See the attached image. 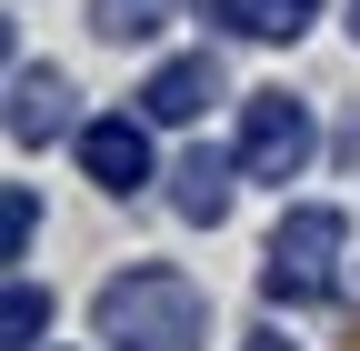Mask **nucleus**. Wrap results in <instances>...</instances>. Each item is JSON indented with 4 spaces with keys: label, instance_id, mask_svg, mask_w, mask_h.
I'll list each match as a JSON object with an SVG mask.
<instances>
[{
    "label": "nucleus",
    "instance_id": "f257e3e1",
    "mask_svg": "<svg viewBox=\"0 0 360 351\" xmlns=\"http://www.w3.org/2000/svg\"><path fill=\"white\" fill-rule=\"evenodd\" d=\"M90 321H101L110 351H200V341H210V301H200L191 271L141 261V271H110V281H101Z\"/></svg>",
    "mask_w": 360,
    "mask_h": 351
},
{
    "label": "nucleus",
    "instance_id": "f03ea898",
    "mask_svg": "<svg viewBox=\"0 0 360 351\" xmlns=\"http://www.w3.org/2000/svg\"><path fill=\"white\" fill-rule=\"evenodd\" d=\"M340 251H350V211L330 201H300L281 231H270V261H260V291L290 301V312H310V301H330L340 281Z\"/></svg>",
    "mask_w": 360,
    "mask_h": 351
},
{
    "label": "nucleus",
    "instance_id": "7ed1b4c3",
    "mask_svg": "<svg viewBox=\"0 0 360 351\" xmlns=\"http://www.w3.org/2000/svg\"><path fill=\"white\" fill-rule=\"evenodd\" d=\"M231 151H240V181H300L310 151H321V121H310V101H290V91H250Z\"/></svg>",
    "mask_w": 360,
    "mask_h": 351
},
{
    "label": "nucleus",
    "instance_id": "20e7f679",
    "mask_svg": "<svg viewBox=\"0 0 360 351\" xmlns=\"http://www.w3.org/2000/svg\"><path fill=\"white\" fill-rule=\"evenodd\" d=\"M80 171H90V181H101V191H141L150 181V130L141 121H130V111H110V121H80Z\"/></svg>",
    "mask_w": 360,
    "mask_h": 351
},
{
    "label": "nucleus",
    "instance_id": "39448f33",
    "mask_svg": "<svg viewBox=\"0 0 360 351\" xmlns=\"http://www.w3.org/2000/svg\"><path fill=\"white\" fill-rule=\"evenodd\" d=\"M70 101H80V91H70L60 70H11V141H20V151H40V141H60V130L80 121Z\"/></svg>",
    "mask_w": 360,
    "mask_h": 351
},
{
    "label": "nucleus",
    "instance_id": "423d86ee",
    "mask_svg": "<svg viewBox=\"0 0 360 351\" xmlns=\"http://www.w3.org/2000/svg\"><path fill=\"white\" fill-rule=\"evenodd\" d=\"M210 101H220V61H210V51H180V61H160V70L141 80V111H150V121H200Z\"/></svg>",
    "mask_w": 360,
    "mask_h": 351
},
{
    "label": "nucleus",
    "instance_id": "0eeeda50",
    "mask_svg": "<svg viewBox=\"0 0 360 351\" xmlns=\"http://www.w3.org/2000/svg\"><path fill=\"white\" fill-rule=\"evenodd\" d=\"M231 191H240V151H231V161H220V151H191V161L170 171V211H180V221H200V231L231 221Z\"/></svg>",
    "mask_w": 360,
    "mask_h": 351
},
{
    "label": "nucleus",
    "instance_id": "6e6552de",
    "mask_svg": "<svg viewBox=\"0 0 360 351\" xmlns=\"http://www.w3.org/2000/svg\"><path fill=\"white\" fill-rule=\"evenodd\" d=\"M310 11H321V0H200V20L240 30V40H300Z\"/></svg>",
    "mask_w": 360,
    "mask_h": 351
},
{
    "label": "nucleus",
    "instance_id": "1a4fd4ad",
    "mask_svg": "<svg viewBox=\"0 0 360 351\" xmlns=\"http://www.w3.org/2000/svg\"><path fill=\"white\" fill-rule=\"evenodd\" d=\"M40 341H51V291L11 281V301H0V351H40Z\"/></svg>",
    "mask_w": 360,
    "mask_h": 351
},
{
    "label": "nucleus",
    "instance_id": "9d476101",
    "mask_svg": "<svg viewBox=\"0 0 360 351\" xmlns=\"http://www.w3.org/2000/svg\"><path fill=\"white\" fill-rule=\"evenodd\" d=\"M90 20H101L110 40H150V30L170 20V0H90Z\"/></svg>",
    "mask_w": 360,
    "mask_h": 351
},
{
    "label": "nucleus",
    "instance_id": "9b49d317",
    "mask_svg": "<svg viewBox=\"0 0 360 351\" xmlns=\"http://www.w3.org/2000/svg\"><path fill=\"white\" fill-rule=\"evenodd\" d=\"M30 241H40V201H30V191H11V201H0V251L30 261Z\"/></svg>",
    "mask_w": 360,
    "mask_h": 351
},
{
    "label": "nucleus",
    "instance_id": "f8f14e48",
    "mask_svg": "<svg viewBox=\"0 0 360 351\" xmlns=\"http://www.w3.org/2000/svg\"><path fill=\"white\" fill-rule=\"evenodd\" d=\"M240 351H290V341H281V331H260V341H240Z\"/></svg>",
    "mask_w": 360,
    "mask_h": 351
},
{
    "label": "nucleus",
    "instance_id": "ddd939ff",
    "mask_svg": "<svg viewBox=\"0 0 360 351\" xmlns=\"http://www.w3.org/2000/svg\"><path fill=\"white\" fill-rule=\"evenodd\" d=\"M350 30H360V20H350Z\"/></svg>",
    "mask_w": 360,
    "mask_h": 351
}]
</instances>
